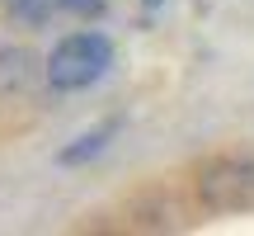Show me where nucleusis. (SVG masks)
<instances>
[{
	"label": "nucleus",
	"instance_id": "f03ea898",
	"mask_svg": "<svg viewBox=\"0 0 254 236\" xmlns=\"http://www.w3.org/2000/svg\"><path fill=\"white\" fill-rule=\"evenodd\" d=\"M198 199L217 213H236L254 203V161L240 156H217L198 170Z\"/></svg>",
	"mask_w": 254,
	"mask_h": 236
},
{
	"label": "nucleus",
	"instance_id": "f257e3e1",
	"mask_svg": "<svg viewBox=\"0 0 254 236\" xmlns=\"http://www.w3.org/2000/svg\"><path fill=\"white\" fill-rule=\"evenodd\" d=\"M113 66V43L104 33H71L47 57V81L57 90H85Z\"/></svg>",
	"mask_w": 254,
	"mask_h": 236
},
{
	"label": "nucleus",
	"instance_id": "7ed1b4c3",
	"mask_svg": "<svg viewBox=\"0 0 254 236\" xmlns=\"http://www.w3.org/2000/svg\"><path fill=\"white\" fill-rule=\"evenodd\" d=\"M38 81V62L24 47H0V95H19Z\"/></svg>",
	"mask_w": 254,
	"mask_h": 236
},
{
	"label": "nucleus",
	"instance_id": "20e7f679",
	"mask_svg": "<svg viewBox=\"0 0 254 236\" xmlns=\"http://www.w3.org/2000/svg\"><path fill=\"white\" fill-rule=\"evenodd\" d=\"M104 137H109V132H94V137H85V146H71V151H62V161H66V165H75V161H85V156L104 151Z\"/></svg>",
	"mask_w": 254,
	"mask_h": 236
},
{
	"label": "nucleus",
	"instance_id": "39448f33",
	"mask_svg": "<svg viewBox=\"0 0 254 236\" xmlns=\"http://www.w3.org/2000/svg\"><path fill=\"white\" fill-rule=\"evenodd\" d=\"M62 9H75V14H104V0H57Z\"/></svg>",
	"mask_w": 254,
	"mask_h": 236
}]
</instances>
